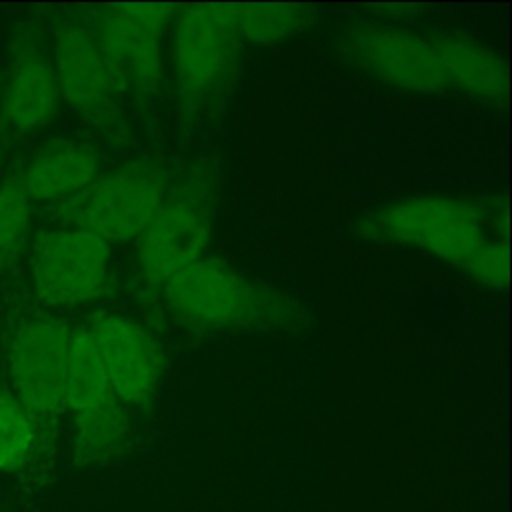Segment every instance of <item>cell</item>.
<instances>
[{"instance_id": "obj_1", "label": "cell", "mask_w": 512, "mask_h": 512, "mask_svg": "<svg viewBox=\"0 0 512 512\" xmlns=\"http://www.w3.org/2000/svg\"><path fill=\"white\" fill-rule=\"evenodd\" d=\"M162 296L182 324L202 332H292L306 322L300 302L218 258H198L174 274Z\"/></svg>"}, {"instance_id": "obj_21", "label": "cell", "mask_w": 512, "mask_h": 512, "mask_svg": "<svg viewBox=\"0 0 512 512\" xmlns=\"http://www.w3.org/2000/svg\"><path fill=\"white\" fill-rule=\"evenodd\" d=\"M376 10L390 14V18L406 20V18H412L414 14H418L420 6H412V4H382V6H376Z\"/></svg>"}, {"instance_id": "obj_16", "label": "cell", "mask_w": 512, "mask_h": 512, "mask_svg": "<svg viewBox=\"0 0 512 512\" xmlns=\"http://www.w3.org/2000/svg\"><path fill=\"white\" fill-rule=\"evenodd\" d=\"M114 398L102 360L86 328H76L70 342L66 368V408L78 416Z\"/></svg>"}, {"instance_id": "obj_15", "label": "cell", "mask_w": 512, "mask_h": 512, "mask_svg": "<svg viewBox=\"0 0 512 512\" xmlns=\"http://www.w3.org/2000/svg\"><path fill=\"white\" fill-rule=\"evenodd\" d=\"M130 416L114 396L102 406L74 416V464L90 466L118 454L128 438Z\"/></svg>"}, {"instance_id": "obj_18", "label": "cell", "mask_w": 512, "mask_h": 512, "mask_svg": "<svg viewBox=\"0 0 512 512\" xmlns=\"http://www.w3.org/2000/svg\"><path fill=\"white\" fill-rule=\"evenodd\" d=\"M32 220V200L28 198L20 172H12L0 184V270L10 268L26 246Z\"/></svg>"}, {"instance_id": "obj_2", "label": "cell", "mask_w": 512, "mask_h": 512, "mask_svg": "<svg viewBox=\"0 0 512 512\" xmlns=\"http://www.w3.org/2000/svg\"><path fill=\"white\" fill-rule=\"evenodd\" d=\"M242 42L232 4L178 6L172 70L184 122L194 124L222 108L238 76Z\"/></svg>"}, {"instance_id": "obj_20", "label": "cell", "mask_w": 512, "mask_h": 512, "mask_svg": "<svg viewBox=\"0 0 512 512\" xmlns=\"http://www.w3.org/2000/svg\"><path fill=\"white\" fill-rule=\"evenodd\" d=\"M468 276H472L478 284L502 290L508 284V242L506 238H492L488 240L478 254L470 260V264L464 270Z\"/></svg>"}, {"instance_id": "obj_17", "label": "cell", "mask_w": 512, "mask_h": 512, "mask_svg": "<svg viewBox=\"0 0 512 512\" xmlns=\"http://www.w3.org/2000/svg\"><path fill=\"white\" fill-rule=\"evenodd\" d=\"M234 22L242 40L276 44L306 32L316 14L306 4H232Z\"/></svg>"}, {"instance_id": "obj_10", "label": "cell", "mask_w": 512, "mask_h": 512, "mask_svg": "<svg viewBox=\"0 0 512 512\" xmlns=\"http://www.w3.org/2000/svg\"><path fill=\"white\" fill-rule=\"evenodd\" d=\"M112 248L78 228H46L30 242V276L36 298L50 306H82L110 284Z\"/></svg>"}, {"instance_id": "obj_11", "label": "cell", "mask_w": 512, "mask_h": 512, "mask_svg": "<svg viewBox=\"0 0 512 512\" xmlns=\"http://www.w3.org/2000/svg\"><path fill=\"white\" fill-rule=\"evenodd\" d=\"M52 58L62 100L86 124L114 130L120 122L118 94L86 18L70 14L54 18Z\"/></svg>"}, {"instance_id": "obj_9", "label": "cell", "mask_w": 512, "mask_h": 512, "mask_svg": "<svg viewBox=\"0 0 512 512\" xmlns=\"http://www.w3.org/2000/svg\"><path fill=\"white\" fill-rule=\"evenodd\" d=\"M342 58L370 78L408 94H440L448 88L430 38L392 22L354 20L338 36Z\"/></svg>"}, {"instance_id": "obj_7", "label": "cell", "mask_w": 512, "mask_h": 512, "mask_svg": "<svg viewBox=\"0 0 512 512\" xmlns=\"http://www.w3.org/2000/svg\"><path fill=\"white\" fill-rule=\"evenodd\" d=\"M174 4H110L86 18L116 94L130 92L140 102L162 84V38L174 20Z\"/></svg>"}, {"instance_id": "obj_12", "label": "cell", "mask_w": 512, "mask_h": 512, "mask_svg": "<svg viewBox=\"0 0 512 512\" xmlns=\"http://www.w3.org/2000/svg\"><path fill=\"white\" fill-rule=\"evenodd\" d=\"M84 328L102 360L112 394L124 406H148L166 368L158 340L136 320L104 310L94 312Z\"/></svg>"}, {"instance_id": "obj_8", "label": "cell", "mask_w": 512, "mask_h": 512, "mask_svg": "<svg viewBox=\"0 0 512 512\" xmlns=\"http://www.w3.org/2000/svg\"><path fill=\"white\" fill-rule=\"evenodd\" d=\"M52 40L34 20L10 32L0 68V140L26 138L46 128L60 110Z\"/></svg>"}, {"instance_id": "obj_5", "label": "cell", "mask_w": 512, "mask_h": 512, "mask_svg": "<svg viewBox=\"0 0 512 512\" xmlns=\"http://www.w3.org/2000/svg\"><path fill=\"white\" fill-rule=\"evenodd\" d=\"M170 186L162 158L138 156L100 174L86 190L54 206V216L68 228L86 230L104 242L140 236L160 208Z\"/></svg>"}, {"instance_id": "obj_3", "label": "cell", "mask_w": 512, "mask_h": 512, "mask_svg": "<svg viewBox=\"0 0 512 512\" xmlns=\"http://www.w3.org/2000/svg\"><path fill=\"white\" fill-rule=\"evenodd\" d=\"M368 242L418 248L462 272L492 240L484 208L462 198L420 194L372 208L356 222Z\"/></svg>"}, {"instance_id": "obj_4", "label": "cell", "mask_w": 512, "mask_h": 512, "mask_svg": "<svg viewBox=\"0 0 512 512\" xmlns=\"http://www.w3.org/2000/svg\"><path fill=\"white\" fill-rule=\"evenodd\" d=\"M216 192V176L208 164L190 166L168 186L136 244L138 272L148 286L162 288L202 256L212 234Z\"/></svg>"}, {"instance_id": "obj_13", "label": "cell", "mask_w": 512, "mask_h": 512, "mask_svg": "<svg viewBox=\"0 0 512 512\" xmlns=\"http://www.w3.org/2000/svg\"><path fill=\"white\" fill-rule=\"evenodd\" d=\"M100 152L92 142L54 138L40 146L20 172L32 202H62L86 190L100 176Z\"/></svg>"}, {"instance_id": "obj_14", "label": "cell", "mask_w": 512, "mask_h": 512, "mask_svg": "<svg viewBox=\"0 0 512 512\" xmlns=\"http://www.w3.org/2000/svg\"><path fill=\"white\" fill-rule=\"evenodd\" d=\"M442 64L448 88L490 104H500L508 94L506 62L488 46L462 34H436L430 38Z\"/></svg>"}, {"instance_id": "obj_19", "label": "cell", "mask_w": 512, "mask_h": 512, "mask_svg": "<svg viewBox=\"0 0 512 512\" xmlns=\"http://www.w3.org/2000/svg\"><path fill=\"white\" fill-rule=\"evenodd\" d=\"M38 452V432L14 394L0 390V470H20Z\"/></svg>"}, {"instance_id": "obj_6", "label": "cell", "mask_w": 512, "mask_h": 512, "mask_svg": "<svg viewBox=\"0 0 512 512\" xmlns=\"http://www.w3.org/2000/svg\"><path fill=\"white\" fill-rule=\"evenodd\" d=\"M74 328L50 314L18 318L6 342L10 392L38 432V452L54 438L66 392V368Z\"/></svg>"}]
</instances>
